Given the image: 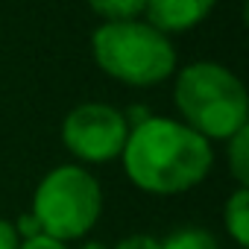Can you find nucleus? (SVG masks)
I'll return each instance as SVG.
<instances>
[{
  "label": "nucleus",
  "mask_w": 249,
  "mask_h": 249,
  "mask_svg": "<svg viewBox=\"0 0 249 249\" xmlns=\"http://www.w3.org/2000/svg\"><path fill=\"white\" fill-rule=\"evenodd\" d=\"M117 249H161V243L153 240V237H147V234H132L126 240H120Z\"/></svg>",
  "instance_id": "obj_11"
},
{
  "label": "nucleus",
  "mask_w": 249,
  "mask_h": 249,
  "mask_svg": "<svg viewBox=\"0 0 249 249\" xmlns=\"http://www.w3.org/2000/svg\"><path fill=\"white\" fill-rule=\"evenodd\" d=\"M100 185L82 167H56L44 176L33 199V217L41 231L56 240L82 237L100 217Z\"/></svg>",
  "instance_id": "obj_4"
},
{
  "label": "nucleus",
  "mask_w": 249,
  "mask_h": 249,
  "mask_svg": "<svg viewBox=\"0 0 249 249\" xmlns=\"http://www.w3.org/2000/svg\"><path fill=\"white\" fill-rule=\"evenodd\" d=\"M246 147H249V138H246V126H243L231 135V173L240 182V188L249 185V153H246Z\"/></svg>",
  "instance_id": "obj_10"
},
{
  "label": "nucleus",
  "mask_w": 249,
  "mask_h": 249,
  "mask_svg": "<svg viewBox=\"0 0 249 249\" xmlns=\"http://www.w3.org/2000/svg\"><path fill=\"white\" fill-rule=\"evenodd\" d=\"M94 59L126 85H156L176 68V50L167 36L138 21L103 24L94 33Z\"/></svg>",
  "instance_id": "obj_3"
},
{
  "label": "nucleus",
  "mask_w": 249,
  "mask_h": 249,
  "mask_svg": "<svg viewBox=\"0 0 249 249\" xmlns=\"http://www.w3.org/2000/svg\"><path fill=\"white\" fill-rule=\"evenodd\" d=\"M18 249H65V246H62V240H56V237L36 234V237H27V243L18 246Z\"/></svg>",
  "instance_id": "obj_13"
},
{
  "label": "nucleus",
  "mask_w": 249,
  "mask_h": 249,
  "mask_svg": "<svg viewBox=\"0 0 249 249\" xmlns=\"http://www.w3.org/2000/svg\"><path fill=\"white\" fill-rule=\"evenodd\" d=\"M82 249H106V246H103V243H85Z\"/></svg>",
  "instance_id": "obj_15"
},
{
  "label": "nucleus",
  "mask_w": 249,
  "mask_h": 249,
  "mask_svg": "<svg viewBox=\"0 0 249 249\" xmlns=\"http://www.w3.org/2000/svg\"><path fill=\"white\" fill-rule=\"evenodd\" d=\"M15 231H27L30 237H36V234H41V226H38V220H36V217H24V220H21V226H15Z\"/></svg>",
  "instance_id": "obj_14"
},
{
  "label": "nucleus",
  "mask_w": 249,
  "mask_h": 249,
  "mask_svg": "<svg viewBox=\"0 0 249 249\" xmlns=\"http://www.w3.org/2000/svg\"><path fill=\"white\" fill-rule=\"evenodd\" d=\"M18 231L9 220H0V249H18Z\"/></svg>",
  "instance_id": "obj_12"
},
{
  "label": "nucleus",
  "mask_w": 249,
  "mask_h": 249,
  "mask_svg": "<svg viewBox=\"0 0 249 249\" xmlns=\"http://www.w3.org/2000/svg\"><path fill=\"white\" fill-rule=\"evenodd\" d=\"M161 249H217V240L202 229H182V231H173L161 243Z\"/></svg>",
  "instance_id": "obj_9"
},
{
  "label": "nucleus",
  "mask_w": 249,
  "mask_h": 249,
  "mask_svg": "<svg viewBox=\"0 0 249 249\" xmlns=\"http://www.w3.org/2000/svg\"><path fill=\"white\" fill-rule=\"evenodd\" d=\"M217 0H147L144 15L159 33H179L196 27Z\"/></svg>",
  "instance_id": "obj_6"
},
{
  "label": "nucleus",
  "mask_w": 249,
  "mask_h": 249,
  "mask_svg": "<svg viewBox=\"0 0 249 249\" xmlns=\"http://www.w3.org/2000/svg\"><path fill=\"white\" fill-rule=\"evenodd\" d=\"M88 6L108 24H117V21H135L144 12L147 0H88Z\"/></svg>",
  "instance_id": "obj_8"
},
{
  "label": "nucleus",
  "mask_w": 249,
  "mask_h": 249,
  "mask_svg": "<svg viewBox=\"0 0 249 249\" xmlns=\"http://www.w3.org/2000/svg\"><path fill=\"white\" fill-rule=\"evenodd\" d=\"M176 106L202 138H231L246 126L249 100L240 79L214 62L188 65L176 82Z\"/></svg>",
  "instance_id": "obj_2"
},
{
  "label": "nucleus",
  "mask_w": 249,
  "mask_h": 249,
  "mask_svg": "<svg viewBox=\"0 0 249 249\" xmlns=\"http://www.w3.org/2000/svg\"><path fill=\"white\" fill-rule=\"evenodd\" d=\"M120 156L129 179L153 194L188 191L211 170L208 141L167 117H147L132 126Z\"/></svg>",
  "instance_id": "obj_1"
},
{
  "label": "nucleus",
  "mask_w": 249,
  "mask_h": 249,
  "mask_svg": "<svg viewBox=\"0 0 249 249\" xmlns=\"http://www.w3.org/2000/svg\"><path fill=\"white\" fill-rule=\"evenodd\" d=\"M126 135H129L126 117L103 103L76 106L65 117V126H62V138L68 150L85 161H108L120 156Z\"/></svg>",
  "instance_id": "obj_5"
},
{
  "label": "nucleus",
  "mask_w": 249,
  "mask_h": 249,
  "mask_svg": "<svg viewBox=\"0 0 249 249\" xmlns=\"http://www.w3.org/2000/svg\"><path fill=\"white\" fill-rule=\"evenodd\" d=\"M226 226L240 246L249 243V188H237L231 194L226 205Z\"/></svg>",
  "instance_id": "obj_7"
}]
</instances>
